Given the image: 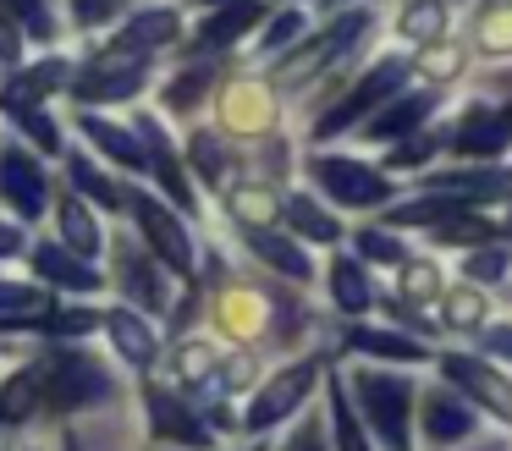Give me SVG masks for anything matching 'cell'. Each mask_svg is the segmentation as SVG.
<instances>
[{"label": "cell", "mask_w": 512, "mask_h": 451, "mask_svg": "<svg viewBox=\"0 0 512 451\" xmlns=\"http://www.w3.org/2000/svg\"><path fill=\"white\" fill-rule=\"evenodd\" d=\"M39 413H45V369L39 358H28L0 380V429H23Z\"/></svg>", "instance_id": "obj_15"}, {"label": "cell", "mask_w": 512, "mask_h": 451, "mask_svg": "<svg viewBox=\"0 0 512 451\" xmlns=\"http://www.w3.org/2000/svg\"><path fill=\"white\" fill-rule=\"evenodd\" d=\"M188 154H193V171H199L204 182H210V187H226V182H221V176H226V149H221V132H193Z\"/></svg>", "instance_id": "obj_42"}, {"label": "cell", "mask_w": 512, "mask_h": 451, "mask_svg": "<svg viewBox=\"0 0 512 451\" xmlns=\"http://www.w3.org/2000/svg\"><path fill=\"white\" fill-rule=\"evenodd\" d=\"M138 138H144V160H149V171L160 176L166 198H177L188 215H199V198H193V187H188V165H177V149H171L166 127H160L155 116H138Z\"/></svg>", "instance_id": "obj_12"}, {"label": "cell", "mask_w": 512, "mask_h": 451, "mask_svg": "<svg viewBox=\"0 0 512 451\" xmlns=\"http://www.w3.org/2000/svg\"><path fill=\"white\" fill-rule=\"evenodd\" d=\"M226 209L237 215V226H270V215H276V198H270L265 187H232Z\"/></svg>", "instance_id": "obj_44"}, {"label": "cell", "mask_w": 512, "mask_h": 451, "mask_svg": "<svg viewBox=\"0 0 512 451\" xmlns=\"http://www.w3.org/2000/svg\"><path fill=\"white\" fill-rule=\"evenodd\" d=\"M0 17L23 28L28 39H56V17L45 11V0H0Z\"/></svg>", "instance_id": "obj_39"}, {"label": "cell", "mask_w": 512, "mask_h": 451, "mask_svg": "<svg viewBox=\"0 0 512 451\" xmlns=\"http://www.w3.org/2000/svg\"><path fill=\"white\" fill-rule=\"evenodd\" d=\"M281 220L292 226V237L314 242V248H336V242H342V220H336L325 204H314L309 193H292L287 204H281Z\"/></svg>", "instance_id": "obj_28"}, {"label": "cell", "mask_w": 512, "mask_h": 451, "mask_svg": "<svg viewBox=\"0 0 512 451\" xmlns=\"http://www.w3.org/2000/svg\"><path fill=\"white\" fill-rule=\"evenodd\" d=\"M320 374H325V358H320V352H309V358L276 369V374H270V380L254 391V402H248V413H243V429H248V435H265V429L298 418L303 402L314 396V385H320Z\"/></svg>", "instance_id": "obj_4"}, {"label": "cell", "mask_w": 512, "mask_h": 451, "mask_svg": "<svg viewBox=\"0 0 512 451\" xmlns=\"http://www.w3.org/2000/svg\"><path fill=\"white\" fill-rule=\"evenodd\" d=\"M50 308V286L34 281H0V325H17V319H34Z\"/></svg>", "instance_id": "obj_35"}, {"label": "cell", "mask_w": 512, "mask_h": 451, "mask_svg": "<svg viewBox=\"0 0 512 451\" xmlns=\"http://www.w3.org/2000/svg\"><path fill=\"white\" fill-rule=\"evenodd\" d=\"M67 176H72V187H78V198H89V204H100L105 215H111V209H127V193L111 182V171H100V165L89 160V154H72Z\"/></svg>", "instance_id": "obj_31"}, {"label": "cell", "mask_w": 512, "mask_h": 451, "mask_svg": "<svg viewBox=\"0 0 512 451\" xmlns=\"http://www.w3.org/2000/svg\"><path fill=\"white\" fill-rule=\"evenodd\" d=\"M144 83H149V55L111 44V50H100L89 66H83V77H78L72 94H78L83 105H116V99H133Z\"/></svg>", "instance_id": "obj_6"}, {"label": "cell", "mask_w": 512, "mask_h": 451, "mask_svg": "<svg viewBox=\"0 0 512 451\" xmlns=\"http://www.w3.org/2000/svg\"><path fill=\"white\" fill-rule=\"evenodd\" d=\"M177 33H182V11L177 6H138V11H127V17H122L116 44H122V50L155 55V50H166Z\"/></svg>", "instance_id": "obj_20"}, {"label": "cell", "mask_w": 512, "mask_h": 451, "mask_svg": "<svg viewBox=\"0 0 512 451\" xmlns=\"http://www.w3.org/2000/svg\"><path fill=\"white\" fill-rule=\"evenodd\" d=\"M28 248V231L17 226V220H0V259H12V253Z\"/></svg>", "instance_id": "obj_53"}, {"label": "cell", "mask_w": 512, "mask_h": 451, "mask_svg": "<svg viewBox=\"0 0 512 451\" xmlns=\"http://www.w3.org/2000/svg\"><path fill=\"white\" fill-rule=\"evenodd\" d=\"M100 325H105V336H111L116 358H122L127 369H149V363L160 358V336H155V330H149L127 303H122V308H105Z\"/></svg>", "instance_id": "obj_16"}, {"label": "cell", "mask_w": 512, "mask_h": 451, "mask_svg": "<svg viewBox=\"0 0 512 451\" xmlns=\"http://www.w3.org/2000/svg\"><path fill=\"white\" fill-rule=\"evenodd\" d=\"M248 248H254L259 264H270V270H281L287 281H309L314 264H309V248H303L298 237H281V231H265V226H243Z\"/></svg>", "instance_id": "obj_27"}, {"label": "cell", "mask_w": 512, "mask_h": 451, "mask_svg": "<svg viewBox=\"0 0 512 451\" xmlns=\"http://www.w3.org/2000/svg\"><path fill=\"white\" fill-rule=\"evenodd\" d=\"M309 182L320 187L331 204L342 209H380L397 198V182H391L380 165H364V160H347V154H309Z\"/></svg>", "instance_id": "obj_3"}, {"label": "cell", "mask_w": 512, "mask_h": 451, "mask_svg": "<svg viewBox=\"0 0 512 451\" xmlns=\"http://www.w3.org/2000/svg\"><path fill=\"white\" fill-rule=\"evenodd\" d=\"M303 33V11H281L276 22H265L259 33V55H287V44Z\"/></svg>", "instance_id": "obj_47"}, {"label": "cell", "mask_w": 512, "mask_h": 451, "mask_svg": "<svg viewBox=\"0 0 512 451\" xmlns=\"http://www.w3.org/2000/svg\"><path fill=\"white\" fill-rule=\"evenodd\" d=\"M402 83H408V61H402V55H386V61H375L353 88H347L342 99H336L331 110H325L320 121H314V138H336V132H347L358 116H375V110L386 105L391 94H402Z\"/></svg>", "instance_id": "obj_5"}, {"label": "cell", "mask_w": 512, "mask_h": 451, "mask_svg": "<svg viewBox=\"0 0 512 451\" xmlns=\"http://www.w3.org/2000/svg\"><path fill=\"white\" fill-rule=\"evenodd\" d=\"M507 143H512V116L507 110H490V105H474L452 132V154H463V160H490Z\"/></svg>", "instance_id": "obj_14"}, {"label": "cell", "mask_w": 512, "mask_h": 451, "mask_svg": "<svg viewBox=\"0 0 512 451\" xmlns=\"http://www.w3.org/2000/svg\"><path fill=\"white\" fill-rule=\"evenodd\" d=\"M17 121H23V132H28V138H34V143H39V149L61 154V127H56V121H50V116H39V110H23V116H17Z\"/></svg>", "instance_id": "obj_50"}, {"label": "cell", "mask_w": 512, "mask_h": 451, "mask_svg": "<svg viewBox=\"0 0 512 451\" xmlns=\"http://www.w3.org/2000/svg\"><path fill=\"white\" fill-rule=\"evenodd\" d=\"M215 325H221V336H232V341H259V336L270 330L265 297L248 292V286H232V292H221V297H215Z\"/></svg>", "instance_id": "obj_25"}, {"label": "cell", "mask_w": 512, "mask_h": 451, "mask_svg": "<svg viewBox=\"0 0 512 451\" xmlns=\"http://www.w3.org/2000/svg\"><path fill=\"white\" fill-rule=\"evenodd\" d=\"M463 275H468L474 286H485V281L501 286V281L512 275V248H501V242H496V248H474V253L463 259Z\"/></svg>", "instance_id": "obj_41"}, {"label": "cell", "mask_w": 512, "mask_h": 451, "mask_svg": "<svg viewBox=\"0 0 512 451\" xmlns=\"http://www.w3.org/2000/svg\"><path fill=\"white\" fill-rule=\"evenodd\" d=\"M215 83V66L210 61H199V66H188V72H177L166 83V110H193L204 99V88Z\"/></svg>", "instance_id": "obj_38"}, {"label": "cell", "mask_w": 512, "mask_h": 451, "mask_svg": "<svg viewBox=\"0 0 512 451\" xmlns=\"http://www.w3.org/2000/svg\"><path fill=\"white\" fill-rule=\"evenodd\" d=\"M408 138L413 143H397V149L386 154V165H408V171H413V165H424L435 149H441V138H435V132H408Z\"/></svg>", "instance_id": "obj_49"}, {"label": "cell", "mask_w": 512, "mask_h": 451, "mask_svg": "<svg viewBox=\"0 0 512 451\" xmlns=\"http://www.w3.org/2000/svg\"><path fill=\"white\" fill-rule=\"evenodd\" d=\"M23 451H50V446H23Z\"/></svg>", "instance_id": "obj_58"}, {"label": "cell", "mask_w": 512, "mask_h": 451, "mask_svg": "<svg viewBox=\"0 0 512 451\" xmlns=\"http://www.w3.org/2000/svg\"><path fill=\"white\" fill-rule=\"evenodd\" d=\"M353 248H358V259H364V264H402V259H408V242L391 237V231H380V226H358Z\"/></svg>", "instance_id": "obj_40"}, {"label": "cell", "mask_w": 512, "mask_h": 451, "mask_svg": "<svg viewBox=\"0 0 512 451\" xmlns=\"http://www.w3.org/2000/svg\"><path fill=\"white\" fill-rule=\"evenodd\" d=\"M127 215H133L138 237L160 253V264L177 275H193V237L182 226V215H171L155 193H127Z\"/></svg>", "instance_id": "obj_8"}, {"label": "cell", "mask_w": 512, "mask_h": 451, "mask_svg": "<svg viewBox=\"0 0 512 451\" xmlns=\"http://www.w3.org/2000/svg\"><path fill=\"white\" fill-rule=\"evenodd\" d=\"M270 121H276V99H270L265 83L221 88V127L232 138H259V132H270Z\"/></svg>", "instance_id": "obj_13"}, {"label": "cell", "mask_w": 512, "mask_h": 451, "mask_svg": "<svg viewBox=\"0 0 512 451\" xmlns=\"http://www.w3.org/2000/svg\"><path fill=\"white\" fill-rule=\"evenodd\" d=\"M474 451H507V440H485V446H474Z\"/></svg>", "instance_id": "obj_55"}, {"label": "cell", "mask_w": 512, "mask_h": 451, "mask_svg": "<svg viewBox=\"0 0 512 451\" xmlns=\"http://www.w3.org/2000/svg\"><path fill=\"white\" fill-rule=\"evenodd\" d=\"M61 451H83V446H78V440H67V446H61Z\"/></svg>", "instance_id": "obj_57"}, {"label": "cell", "mask_w": 512, "mask_h": 451, "mask_svg": "<svg viewBox=\"0 0 512 451\" xmlns=\"http://www.w3.org/2000/svg\"><path fill=\"white\" fill-rule=\"evenodd\" d=\"M17 55H23V33H17L12 22L0 17V61H6V66H17Z\"/></svg>", "instance_id": "obj_54"}, {"label": "cell", "mask_w": 512, "mask_h": 451, "mask_svg": "<svg viewBox=\"0 0 512 451\" xmlns=\"http://www.w3.org/2000/svg\"><path fill=\"white\" fill-rule=\"evenodd\" d=\"M397 292L408 297V303H424V297L441 292V270H435L430 259H402V270H397Z\"/></svg>", "instance_id": "obj_43"}, {"label": "cell", "mask_w": 512, "mask_h": 451, "mask_svg": "<svg viewBox=\"0 0 512 451\" xmlns=\"http://www.w3.org/2000/svg\"><path fill=\"white\" fill-rule=\"evenodd\" d=\"M446 22H452V6L446 0H408L397 17V33L408 44H435L446 33Z\"/></svg>", "instance_id": "obj_34"}, {"label": "cell", "mask_w": 512, "mask_h": 451, "mask_svg": "<svg viewBox=\"0 0 512 451\" xmlns=\"http://www.w3.org/2000/svg\"><path fill=\"white\" fill-rule=\"evenodd\" d=\"M435 369H441V380L457 385L468 402H479L485 413H496L501 424H512V380L501 369H490V358H479V352H441Z\"/></svg>", "instance_id": "obj_9"}, {"label": "cell", "mask_w": 512, "mask_h": 451, "mask_svg": "<svg viewBox=\"0 0 512 451\" xmlns=\"http://www.w3.org/2000/svg\"><path fill=\"white\" fill-rule=\"evenodd\" d=\"M265 0H232V6H210V17H204L199 28V44L204 50H232L243 33H254L259 22H265Z\"/></svg>", "instance_id": "obj_24"}, {"label": "cell", "mask_w": 512, "mask_h": 451, "mask_svg": "<svg viewBox=\"0 0 512 451\" xmlns=\"http://www.w3.org/2000/svg\"><path fill=\"white\" fill-rule=\"evenodd\" d=\"M424 66H430L435 77H457V72H463V50H457V44H430Z\"/></svg>", "instance_id": "obj_52"}, {"label": "cell", "mask_w": 512, "mask_h": 451, "mask_svg": "<svg viewBox=\"0 0 512 451\" xmlns=\"http://www.w3.org/2000/svg\"><path fill=\"white\" fill-rule=\"evenodd\" d=\"M39 369H45V413L50 418H72L105 407L122 396V380L111 374V363L94 358L89 347H50L39 352Z\"/></svg>", "instance_id": "obj_1"}, {"label": "cell", "mask_w": 512, "mask_h": 451, "mask_svg": "<svg viewBox=\"0 0 512 451\" xmlns=\"http://www.w3.org/2000/svg\"><path fill=\"white\" fill-rule=\"evenodd\" d=\"M347 396H358V413L369 418L380 451H413V407L419 385L408 369H347Z\"/></svg>", "instance_id": "obj_2"}, {"label": "cell", "mask_w": 512, "mask_h": 451, "mask_svg": "<svg viewBox=\"0 0 512 451\" xmlns=\"http://www.w3.org/2000/svg\"><path fill=\"white\" fill-rule=\"evenodd\" d=\"M111 270H116L122 297H127V303H138L144 314H160V308L171 303V286H166V275H160V264L149 259L144 248H133V237H116Z\"/></svg>", "instance_id": "obj_10"}, {"label": "cell", "mask_w": 512, "mask_h": 451, "mask_svg": "<svg viewBox=\"0 0 512 451\" xmlns=\"http://www.w3.org/2000/svg\"><path fill=\"white\" fill-rule=\"evenodd\" d=\"M419 435H424V446H435V451H446V446H457V440H468L479 429V418H474V407L463 402V396H452L446 385H430V391H419Z\"/></svg>", "instance_id": "obj_11"}, {"label": "cell", "mask_w": 512, "mask_h": 451, "mask_svg": "<svg viewBox=\"0 0 512 451\" xmlns=\"http://www.w3.org/2000/svg\"><path fill=\"white\" fill-rule=\"evenodd\" d=\"M34 270H39V281H45V286H61V292H94V286L105 281V275L94 270V259L61 248V242H39V248H34Z\"/></svg>", "instance_id": "obj_19"}, {"label": "cell", "mask_w": 512, "mask_h": 451, "mask_svg": "<svg viewBox=\"0 0 512 451\" xmlns=\"http://www.w3.org/2000/svg\"><path fill=\"white\" fill-rule=\"evenodd\" d=\"M474 44H479V55H512V0H501V6H490L479 17Z\"/></svg>", "instance_id": "obj_37"}, {"label": "cell", "mask_w": 512, "mask_h": 451, "mask_svg": "<svg viewBox=\"0 0 512 451\" xmlns=\"http://www.w3.org/2000/svg\"><path fill=\"white\" fill-rule=\"evenodd\" d=\"M479 347H485L490 358L512 363V319H501V325H485V330H479Z\"/></svg>", "instance_id": "obj_51"}, {"label": "cell", "mask_w": 512, "mask_h": 451, "mask_svg": "<svg viewBox=\"0 0 512 451\" xmlns=\"http://www.w3.org/2000/svg\"><path fill=\"white\" fill-rule=\"evenodd\" d=\"M215 363H221V358H215V347H210V341H199V336L182 341V347L171 352V374H177V385H210Z\"/></svg>", "instance_id": "obj_36"}, {"label": "cell", "mask_w": 512, "mask_h": 451, "mask_svg": "<svg viewBox=\"0 0 512 451\" xmlns=\"http://www.w3.org/2000/svg\"><path fill=\"white\" fill-rule=\"evenodd\" d=\"M347 347L358 358H380V363H397V369H413V363L430 358L419 336H402V330H380V325H353L347 330Z\"/></svg>", "instance_id": "obj_21"}, {"label": "cell", "mask_w": 512, "mask_h": 451, "mask_svg": "<svg viewBox=\"0 0 512 451\" xmlns=\"http://www.w3.org/2000/svg\"><path fill=\"white\" fill-rule=\"evenodd\" d=\"M50 193H56V182H50L45 160L28 154L17 138L0 143V198H6V209L23 220H39L50 209Z\"/></svg>", "instance_id": "obj_7"}, {"label": "cell", "mask_w": 512, "mask_h": 451, "mask_svg": "<svg viewBox=\"0 0 512 451\" xmlns=\"http://www.w3.org/2000/svg\"><path fill=\"white\" fill-rule=\"evenodd\" d=\"M430 231H435V242H496V226H490V220H479V215H468V209L435 220Z\"/></svg>", "instance_id": "obj_45"}, {"label": "cell", "mask_w": 512, "mask_h": 451, "mask_svg": "<svg viewBox=\"0 0 512 451\" xmlns=\"http://www.w3.org/2000/svg\"><path fill=\"white\" fill-rule=\"evenodd\" d=\"M56 226H61V248L83 253V259H94V253L105 248L100 215H94L89 198H78V193H61V198H56Z\"/></svg>", "instance_id": "obj_26"}, {"label": "cell", "mask_w": 512, "mask_h": 451, "mask_svg": "<svg viewBox=\"0 0 512 451\" xmlns=\"http://www.w3.org/2000/svg\"><path fill=\"white\" fill-rule=\"evenodd\" d=\"M325 286H331V303L353 319L375 308V286H369V270H364L358 253H336V259L325 264Z\"/></svg>", "instance_id": "obj_22"}, {"label": "cell", "mask_w": 512, "mask_h": 451, "mask_svg": "<svg viewBox=\"0 0 512 451\" xmlns=\"http://www.w3.org/2000/svg\"><path fill=\"white\" fill-rule=\"evenodd\" d=\"M149 413H155V429L166 440H177V446H188V451H210V429H204L182 402H171L166 391H149Z\"/></svg>", "instance_id": "obj_30"}, {"label": "cell", "mask_w": 512, "mask_h": 451, "mask_svg": "<svg viewBox=\"0 0 512 451\" xmlns=\"http://www.w3.org/2000/svg\"><path fill=\"white\" fill-rule=\"evenodd\" d=\"M199 6H232V0H199Z\"/></svg>", "instance_id": "obj_56"}, {"label": "cell", "mask_w": 512, "mask_h": 451, "mask_svg": "<svg viewBox=\"0 0 512 451\" xmlns=\"http://www.w3.org/2000/svg\"><path fill=\"white\" fill-rule=\"evenodd\" d=\"M441 105V94L435 88H408V94H391L386 105L375 110V121H369V143H397L408 138L413 127H419L430 110Z\"/></svg>", "instance_id": "obj_17"}, {"label": "cell", "mask_w": 512, "mask_h": 451, "mask_svg": "<svg viewBox=\"0 0 512 451\" xmlns=\"http://www.w3.org/2000/svg\"><path fill=\"white\" fill-rule=\"evenodd\" d=\"M331 446L336 451H380V446H369V429L358 424V407L342 380H331Z\"/></svg>", "instance_id": "obj_33"}, {"label": "cell", "mask_w": 512, "mask_h": 451, "mask_svg": "<svg viewBox=\"0 0 512 451\" xmlns=\"http://www.w3.org/2000/svg\"><path fill=\"white\" fill-rule=\"evenodd\" d=\"M248 451H265V446H248Z\"/></svg>", "instance_id": "obj_59"}, {"label": "cell", "mask_w": 512, "mask_h": 451, "mask_svg": "<svg viewBox=\"0 0 512 451\" xmlns=\"http://www.w3.org/2000/svg\"><path fill=\"white\" fill-rule=\"evenodd\" d=\"M78 132H83V138H89L100 154H111L122 171H144V165H149V160H144V138H138V132H127V127H116V121L89 116V110H83V116H78Z\"/></svg>", "instance_id": "obj_29"}, {"label": "cell", "mask_w": 512, "mask_h": 451, "mask_svg": "<svg viewBox=\"0 0 512 451\" xmlns=\"http://www.w3.org/2000/svg\"><path fill=\"white\" fill-rule=\"evenodd\" d=\"M485 314H490L485 286L457 281V286H446V292H441V319H446L452 330H485Z\"/></svg>", "instance_id": "obj_32"}, {"label": "cell", "mask_w": 512, "mask_h": 451, "mask_svg": "<svg viewBox=\"0 0 512 451\" xmlns=\"http://www.w3.org/2000/svg\"><path fill=\"white\" fill-rule=\"evenodd\" d=\"M419 187L424 193H441V198H457V204H479V198L512 193V171H430Z\"/></svg>", "instance_id": "obj_23"}, {"label": "cell", "mask_w": 512, "mask_h": 451, "mask_svg": "<svg viewBox=\"0 0 512 451\" xmlns=\"http://www.w3.org/2000/svg\"><path fill=\"white\" fill-rule=\"evenodd\" d=\"M61 83H67V61H34L0 83V105L23 116V110H39L50 94H61Z\"/></svg>", "instance_id": "obj_18"}, {"label": "cell", "mask_w": 512, "mask_h": 451, "mask_svg": "<svg viewBox=\"0 0 512 451\" xmlns=\"http://www.w3.org/2000/svg\"><path fill=\"white\" fill-rule=\"evenodd\" d=\"M127 17V0H72V22L83 33L89 28H111V22Z\"/></svg>", "instance_id": "obj_46"}, {"label": "cell", "mask_w": 512, "mask_h": 451, "mask_svg": "<svg viewBox=\"0 0 512 451\" xmlns=\"http://www.w3.org/2000/svg\"><path fill=\"white\" fill-rule=\"evenodd\" d=\"M281 451H336V446H331V429L320 424V413H309V418H298V429L287 435Z\"/></svg>", "instance_id": "obj_48"}]
</instances>
